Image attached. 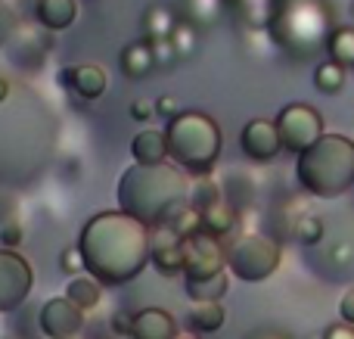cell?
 Instances as JSON below:
<instances>
[{
	"label": "cell",
	"instance_id": "6da1fadb",
	"mask_svg": "<svg viewBox=\"0 0 354 339\" xmlns=\"http://www.w3.org/2000/svg\"><path fill=\"white\" fill-rule=\"evenodd\" d=\"M153 230L128 212H97L78 237L84 268L103 286H124L149 265Z\"/></svg>",
	"mask_w": 354,
	"mask_h": 339
},
{
	"label": "cell",
	"instance_id": "7a4b0ae2",
	"mask_svg": "<svg viewBox=\"0 0 354 339\" xmlns=\"http://www.w3.org/2000/svg\"><path fill=\"white\" fill-rule=\"evenodd\" d=\"M118 209L143 221L149 230L171 228L189 209V181L177 165H131L115 187Z\"/></svg>",
	"mask_w": 354,
	"mask_h": 339
},
{
	"label": "cell",
	"instance_id": "3957f363",
	"mask_svg": "<svg viewBox=\"0 0 354 339\" xmlns=\"http://www.w3.org/2000/svg\"><path fill=\"white\" fill-rule=\"evenodd\" d=\"M333 31V6L326 0H280L268 35L292 59H314L320 50H326Z\"/></svg>",
	"mask_w": 354,
	"mask_h": 339
},
{
	"label": "cell",
	"instance_id": "277c9868",
	"mask_svg": "<svg viewBox=\"0 0 354 339\" xmlns=\"http://www.w3.org/2000/svg\"><path fill=\"white\" fill-rule=\"evenodd\" d=\"M295 178L301 190L317 199H339L354 187V140L345 134H324L299 156Z\"/></svg>",
	"mask_w": 354,
	"mask_h": 339
},
{
	"label": "cell",
	"instance_id": "5b68a950",
	"mask_svg": "<svg viewBox=\"0 0 354 339\" xmlns=\"http://www.w3.org/2000/svg\"><path fill=\"white\" fill-rule=\"evenodd\" d=\"M165 137H168V156L177 162V168L196 178L212 174L218 165L224 137L212 116L205 112H180L177 118L165 122Z\"/></svg>",
	"mask_w": 354,
	"mask_h": 339
},
{
	"label": "cell",
	"instance_id": "8992f818",
	"mask_svg": "<svg viewBox=\"0 0 354 339\" xmlns=\"http://www.w3.org/2000/svg\"><path fill=\"white\" fill-rule=\"evenodd\" d=\"M280 246L264 234H245L227 246V271L243 284H261L280 268Z\"/></svg>",
	"mask_w": 354,
	"mask_h": 339
},
{
	"label": "cell",
	"instance_id": "52a82bcc",
	"mask_svg": "<svg viewBox=\"0 0 354 339\" xmlns=\"http://www.w3.org/2000/svg\"><path fill=\"white\" fill-rule=\"evenodd\" d=\"M277 131H280L283 149L301 156L305 149H311L324 137V118L308 103H289L277 116Z\"/></svg>",
	"mask_w": 354,
	"mask_h": 339
},
{
	"label": "cell",
	"instance_id": "ba28073f",
	"mask_svg": "<svg viewBox=\"0 0 354 339\" xmlns=\"http://www.w3.org/2000/svg\"><path fill=\"white\" fill-rule=\"evenodd\" d=\"M31 286H35V274L31 265L12 249H0V315H12L19 305H25Z\"/></svg>",
	"mask_w": 354,
	"mask_h": 339
},
{
	"label": "cell",
	"instance_id": "9c48e42d",
	"mask_svg": "<svg viewBox=\"0 0 354 339\" xmlns=\"http://www.w3.org/2000/svg\"><path fill=\"white\" fill-rule=\"evenodd\" d=\"M221 271H227V249L218 243V237L205 234V230L187 237V268H183V277L208 280V277H218Z\"/></svg>",
	"mask_w": 354,
	"mask_h": 339
},
{
	"label": "cell",
	"instance_id": "30bf717a",
	"mask_svg": "<svg viewBox=\"0 0 354 339\" xmlns=\"http://www.w3.org/2000/svg\"><path fill=\"white\" fill-rule=\"evenodd\" d=\"M37 327L47 339H75L84 327V311L68 302L66 296L47 299L37 309Z\"/></svg>",
	"mask_w": 354,
	"mask_h": 339
},
{
	"label": "cell",
	"instance_id": "8fae6325",
	"mask_svg": "<svg viewBox=\"0 0 354 339\" xmlns=\"http://www.w3.org/2000/svg\"><path fill=\"white\" fill-rule=\"evenodd\" d=\"M149 265L162 277H177L187 268V237H180L174 228H156L149 237Z\"/></svg>",
	"mask_w": 354,
	"mask_h": 339
},
{
	"label": "cell",
	"instance_id": "7c38bea8",
	"mask_svg": "<svg viewBox=\"0 0 354 339\" xmlns=\"http://www.w3.org/2000/svg\"><path fill=\"white\" fill-rule=\"evenodd\" d=\"M239 147L249 156L252 162H274L283 149L280 131H277V122H268V118H252L243 131H239Z\"/></svg>",
	"mask_w": 354,
	"mask_h": 339
},
{
	"label": "cell",
	"instance_id": "4fadbf2b",
	"mask_svg": "<svg viewBox=\"0 0 354 339\" xmlns=\"http://www.w3.org/2000/svg\"><path fill=\"white\" fill-rule=\"evenodd\" d=\"M59 81L66 87H72L78 97L84 100H100L106 93V72L97 66V62H84V66H75V68H62Z\"/></svg>",
	"mask_w": 354,
	"mask_h": 339
},
{
	"label": "cell",
	"instance_id": "5bb4252c",
	"mask_svg": "<svg viewBox=\"0 0 354 339\" xmlns=\"http://www.w3.org/2000/svg\"><path fill=\"white\" fill-rule=\"evenodd\" d=\"M174 336H177V321L165 309H143L134 315L131 339H174Z\"/></svg>",
	"mask_w": 354,
	"mask_h": 339
},
{
	"label": "cell",
	"instance_id": "9a60e30c",
	"mask_svg": "<svg viewBox=\"0 0 354 339\" xmlns=\"http://www.w3.org/2000/svg\"><path fill=\"white\" fill-rule=\"evenodd\" d=\"M131 156L137 165H162L168 159V137L165 131L143 128L140 134H134L131 140Z\"/></svg>",
	"mask_w": 354,
	"mask_h": 339
},
{
	"label": "cell",
	"instance_id": "2e32d148",
	"mask_svg": "<svg viewBox=\"0 0 354 339\" xmlns=\"http://www.w3.org/2000/svg\"><path fill=\"white\" fill-rule=\"evenodd\" d=\"M35 16L47 31H66L78 19V0H37Z\"/></svg>",
	"mask_w": 354,
	"mask_h": 339
},
{
	"label": "cell",
	"instance_id": "e0dca14e",
	"mask_svg": "<svg viewBox=\"0 0 354 339\" xmlns=\"http://www.w3.org/2000/svg\"><path fill=\"white\" fill-rule=\"evenodd\" d=\"M233 3H236L239 22L252 31L270 28L277 19V10H280V0H233Z\"/></svg>",
	"mask_w": 354,
	"mask_h": 339
},
{
	"label": "cell",
	"instance_id": "ac0fdd59",
	"mask_svg": "<svg viewBox=\"0 0 354 339\" xmlns=\"http://www.w3.org/2000/svg\"><path fill=\"white\" fill-rule=\"evenodd\" d=\"M177 12L168 3H153L143 12V41H162V37H171L177 28Z\"/></svg>",
	"mask_w": 354,
	"mask_h": 339
},
{
	"label": "cell",
	"instance_id": "d6986e66",
	"mask_svg": "<svg viewBox=\"0 0 354 339\" xmlns=\"http://www.w3.org/2000/svg\"><path fill=\"white\" fill-rule=\"evenodd\" d=\"M122 72L128 75V78H147L153 68H159L156 66V56H153V47H149V41H134V44H128V47L122 50Z\"/></svg>",
	"mask_w": 354,
	"mask_h": 339
},
{
	"label": "cell",
	"instance_id": "ffe728a7",
	"mask_svg": "<svg viewBox=\"0 0 354 339\" xmlns=\"http://www.w3.org/2000/svg\"><path fill=\"white\" fill-rule=\"evenodd\" d=\"M224 321H227V311L221 302H193V309L187 315L189 333H214V330L224 327Z\"/></svg>",
	"mask_w": 354,
	"mask_h": 339
},
{
	"label": "cell",
	"instance_id": "44dd1931",
	"mask_svg": "<svg viewBox=\"0 0 354 339\" xmlns=\"http://www.w3.org/2000/svg\"><path fill=\"white\" fill-rule=\"evenodd\" d=\"M66 299L72 305H78L81 311H91L100 305V299H103V284H100L97 277H72L66 286Z\"/></svg>",
	"mask_w": 354,
	"mask_h": 339
},
{
	"label": "cell",
	"instance_id": "7402d4cb",
	"mask_svg": "<svg viewBox=\"0 0 354 339\" xmlns=\"http://www.w3.org/2000/svg\"><path fill=\"white\" fill-rule=\"evenodd\" d=\"M199 221H202V230H205V234L224 237V234H230L233 224H236V205L221 199V203H214L212 209L199 212Z\"/></svg>",
	"mask_w": 354,
	"mask_h": 339
},
{
	"label": "cell",
	"instance_id": "603a6c76",
	"mask_svg": "<svg viewBox=\"0 0 354 339\" xmlns=\"http://www.w3.org/2000/svg\"><path fill=\"white\" fill-rule=\"evenodd\" d=\"M227 290H230V271H221L218 277L208 280H187V296L193 302H221Z\"/></svg>",
	"mask_w": 354,
	"mask_h": 339
},
{
	"label": "cell",
	"instance_id": "cb8c5ba5",
	"mask_svg": "<svg viewBox=\"0 0 354 339\" xmlns=\"http://www.w3.org/2000/svg\"><path fill=\"white\" fill-rule=\"evenodd\" d=\"M227 0H183V19L196 28H212L221 19Z\"/></svg>",
	"mask_w": 354,
	"mask_h": 339
},
{
	"label": "cell",
	"instance_id": "d4e9b609",
	"mask_svg": "<svg viewBox=\"0 0 354 339\" xmlns=\"http://www.w3.org/2000/svg\"><path fill=\"white\" fill-rule=\"evenodd\" d=\"M330 62H339L342 68H354V25H336L326 44Z\"/></svg>",
	"mask_w": 354,
	"mask_h": 339
},
{
	"label": "cell",
	"instance_id": "484cf974",
	"mask_svg": "<svg viewBox=\"0 0 354 339\" xmlns=\"http://www.w3.org/2000/svg\"><path fill=\"white\" fill-rule=\"evenodd\" d=\"M314 87H317L320 93H326V97H336L345 87V68L339 66V62H320V66L314 68Z\"/></svg>",
	"mask_w": 354,
	"mask_h": 339
},
{
	"label": "cell",
	"instance_id": "4316f807",
	"mask_svg": "<svg viewBox=\"0 0 354 339\" xmlns=\"http://www.w3.org/2000/svg\"><path fill=\"white\" fill-rule=\"evenodd\" d=\"M326 237V224L320 221L317 215H305L295 221V240L301 243V246H320Z\"/></svg>",
	"mask_w": 354,
	"mask_h": 339
},
{
	"label": "cell",
	"instance_id": "83f0119b",
	"mask_svg": "<svg viewBox=\"0 0 354 339\" xmlns=\"http://www.w3.org/2000/svg\"><path fill=\"white\" fill-rule=\"evenodd\" d=\"M214 203H221V187H218V184H212V181H202L199 187H193V196H189V205H193L196 212L212 209Z\"/></svg>",
	"mask_w": 354,
	"mask_h": 339
},
{
	"label": "cell",
	"instance_id": "f1b7e54d",
	"mask_svg": "<svg viewBox=\"0 0 354 339\" xmlns=\"http://www.w3.org/2000/svg\"><path fill=\"white\" fill-rule=\"evenodd\" d=\"M149 47H153L156 66H159V68L174 66V62L180 59V53H177V47H174V41H171V37H162V41H149Z\"/></svg>",
	"mask_w": 354,
	"mask_h": 339
},
{
	"label": "cell",
	"instance_id": "f546056e",
	"mask_svg": "<svg viewBox=\"0 0 354 339\" xmlns=\"http://www.w3.org/2000/svg\"><path fill=\"white\" fill-rule=\"evenodd\" d=\"M171 41H174L177 53L187 56L189 50L196 47V25H189L187 19H180V22H177V28H174V35H171Z\"/></svg>",
	"mask_w": 354,
	"mask_h": 339
},
{
	"label": "cell",
	"instance_id": "4dcf8cb0",
	"mask_svg": "<svg viewBox=\"0 0 354 339\" xmlns=\"http://www.w3.org/2000/svg\"><path fill=\"white\" fill-rule=\"evenodd\" d=\"M59 268L66 274H78V271H87L84 268V255H81V249L78 246H68V249H62V255H59Z\"/></svg>",
	"mask_w": 354,
	"mask_h": 339
},
{
	"label": "cell",
	"instance_id": "1f68e13d",
	"mask_svg": "<svg viewBox=\"0 0 354 339\" xmlns=\"http://www.w3.org/2000/svg\"><path fill=\"white\" fill-rule=\"evenodd\" d=\"M0 243H3V249L19 246V243H22V224L12 221V218L0 224Z\"/></svg>",
	"mask_w": 354,
	"mask_h": 339
},
{
	"label": "cell",
	"instance_id": "d6a6232c",
	"mask_svg": "<svg viewBox=\"0 0 354 339\" xmlns=\"http://www.w3.org/2000/svg\"><path fill=\"white\" fill-rule=\"evenodd\" d=\"M156 116H162L165 122H171V118L180 116V103H177V97H159L156 100Z\"/></svg>",
	"mask_w": 354,
	"mask_h": 339
},
{
	"label": "cell",
	"instance_id": "836d02e7",
	"mask_svg": "<svg viewBox=\"0 0 354 339\" xmlns=\"http://www.w3.org/2000/svg\"><path fill=\"white\" fill-rule=\"evenodd\" d=\"M109 327H112V333H115V336L131 339V327H134V318H128L124 311H115V315L109 318Z\"/></svg>",
	"mask_w": 354,
	"mask_h": 339
},
{
	"label": "cell",
	"instance_id": "e575fe53",
	"mask_svg": "<svg viewBox=\"0 0 354 339\" xmlns=\"http://www.w3.org/2000/svg\"><path fill=\"white\" fill-rule=\"evenodd\" d=\"M153 116H156V103H149V100H134L131 103V118L134 122H147Z\"/></svg>",
	"mask_w": 354,
	"mask_h": 339
},
{
	"label": "cell",
	"instance_id": "d590c367",
	"mask_svg": "<svg viewBox=\"0 0 354 339\" xmlns=\"http://www.w3.org/2000/svg\"><path fill=\"white\" fill-rule=\"evenodd\" d=\"M339 318L345 324H354V286H348L342 293V299H339Z\"/></svg>",
	"mask_w": 354,
	"mask_h": 339
},
{
	"label": "cell",
	"instance_id": "8d00e7d4",
	"mask_svg": "<svg viewBox=\"0 0 354 339\" xmlns=\"http://www.w3.org/2000/svg\"><path fill=\"white\" fill-rule=\"evenodd\" d=\"M320 339H354V324H345V321L330 324V327L324 330V336H320Z\"/></svg>",
	"mask_w": 354,
	"mask_h": 339
},
{
	"label": "cell",
	"instance_id": "74e56055",
	"mask_svg": "<svg viewBox=\"0 0 354 339\" xmlns=\"http://www.w3.org/2000/svg\"><path fill=\"white\" fill-rule=\"evenodd\" d=\"M6 97H10V81H6V78H0V103H3Z\"/></svg>",
	"mask_w": 354,
	"mask_h": 339
},
{
	"label": "cell",
	"instance_id": "f35d334b",
	"mask_svg": "<svg viewBox=\"0 0 354 339\" xmlns=\"http://www.w3.org/2000/svg\"><path fill=\"white\" fill-rule=\"evenodd\" d=\"M252 339H286V336H280V333H255Z\"/></svg>",
	"mask_w": 354,
	"mask_h": 339
},
{
	"label": "cell",
	"instance_id": "ab89813d",
	"mask_svg": "<svg viewBox=\"0 0 354 339\" xmlns=\"http://www.w3.org/2000/svg\"><path fill=\"white\" fill-rule=\"evenodd\" d=\"M174 339H196V336H193V333H177Z\"/></svg>",
	"mask_w": 354,
	"mask_h": 339
},
{
	"label": "cell",
	"instance_id": "60d3db41",
	"mask_svg": "<svg viewBox=\"0 0 354 339\" xmlns=\"http://www.w3.org/2000/svg\"><path fill=\"white\" fill-rule=\"evenodd\" d=\"M0 339H22V336H12V333H3V336H0Z\"/></svg>",
	"mask_w": 354,
	"mask_h": 339
},
{
	"label": "cell",
	"instance_id": "b9f144b4",
	"mask_svg": "<svg viewBox=\"0 0 354 339\" xmlns=\"http://www.w3.org/2000/svg\"><path fill=\"white\" fill-rule=\"evenodd\" d=\"M351 16H354V3H351Z\"/></svg>",
	"mask_w": 354,
	"mask_h": 339
}]
</instances>
